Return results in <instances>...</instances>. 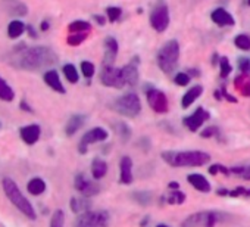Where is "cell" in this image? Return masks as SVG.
Masks as SVG:
<instances>
[{"label":"cell","instance_id":"cell-1","mask_svg":"<svg viewBox=\"0 0 250 227\" xmlns=\"http://www.w3.org/2000/svg\"><path fill=\"white\" fill-rule=\"evenodd\" d=\"M11 64L25 71H40L58 62L56 53L47 46H21L11 56Z\"/></svg>","mask_w":250,"mask_h":227},{"label":"cell","instance_id":"cell-2","mask_svg":"<svg viewBox=\"0 0 250 227\" xmlns=\"http://www.w3.org/2000/svg\"><path fill=\"white\" fill-rule=\"evenodd\" d=\"M162 158L172 167H202L210 161V155L202 151H168L162 152Z\"/></svg>","mask_w":250,"mask_h":227},{"label":"cell","instance_id":"cell-3","mask_svg":"<svg viewBox=\"0 0 250 227\" xmlns=\"http://www.w3.org/2000/svg\"><path fill=\"white\" fill-rule=\"evenodd\" d=\"M3 190H5V193H6V196L11 199V202L24 214V215H27L28 218H31V220H36L37 218V214H36V211H34V208H33V205L30 204V201L22 195V192L20 190V187L17 186V183L12 180V179H3Z\"/></svg>","mask_w":250,"mask_h":227},{"label":"cell","instance_id":"cell-4","mask_svg":"<svg viewBox=\"0 0 250 227\" xmlns=\"http://www.w3.org/2000/svg\"><path fill=\"white\" fill-rule=\"evenodd\" d=\"M178 58L180 45L177 40H169L158 52V65L165 74H171L178 65Z\"/></svg>","mask_w":250,"mask_h":227},{"label":"cell","instance_id":"cell-5","mask_svg":"<svg viewBox=\"0 0 250 227\" xmlns=\"http://www.w3.org/2000/svg\"><path fill=\"white\" fill-rule=\"evenodd\" d=\"M113 108L116 112L121 114V115L134 118L142 111V103H140L139 96L134 91H130V93H125L124 96L118 97L113 103Z\"/></svg>","mask_w":250,"mask_h":227},{"label":"cell","instance_id":"cell-6","mask_svg":"<svg viewBox=\"0 0 250 227\" xmlns=\"http://www.w3.org/2000/svg\"><path fill=\"white\" fill-rule=\"evenodd\" d=\"M109 214L106 211H85L78 214L74 221V227H107Z\"/></svg>","mask_w":250,"mask_h":227},{"label":"cell","instance_id":"cell-7","mask_svg":"<svg viewBox=\"0 0 250 227\" xmlns=\"http://www.w3.org/2000/svg\"><path fill=\"white\" fill-rule=\"evenodd\" d=\"M150 25L155 31L164 33L169 27V9L165 0H159L150 14Z\"/></svg>","mask_w":250,"mask_h":227},{"label":"cell","instance_id":"cell-8","mask_svg":"<svg viewBox=\"0 0 250 227\" xmlns=\"http://www.w3.org/2000/svg\"><path fill=\"white\" fill-rule=\"evenodd\" d=\"M216 220H218L216 212L202 211V212H196V214L188 215L183 221L181 227H215Z\"/></svg>","mask_w":250,"mask_h":227},{"label":"cell","instance_id":"cell-9","mask_svg":"<svg viewBox=\"0 0 250 227\" xmlns=\"http://www.w3.org/2000/svg\"><path fill=\"white\" fill-rule=\"evenodd\" d=\"M100 81L102 84L107 87H115V89H122L125 86L124 77H122V69L115 68V67H103L100 72Z\"/></svg>","mask_w":250,"mask_h":227},{"label":"cell","instance_id":"cell-10","mask_svg":"<svg viewBox=\"0 0 250 227\" xmlns=\"http://www.w3.org/2000/svg\"><path fill=\"white\" fill-rule=\"evenodd\" d=\"M147 102L156 114L168 112V99L164 91H161L158 89L147 90Z\"/></svg>","mask_w":250,"mask_h":227},{"label":"cell","instance_id":"cell-11","mask_svg":"<svg viewBox=\"0 0 250 227\" xmlns=\"http://www.w3.org/2000/svg\"><path fill=\"white\" fill-rule=\"evenodd\" d=\"M107 139V132L102 127H96V129H91L90 132H87L83 137H81V142L78 145V151L80 154H85L87 152V146L91 145V143H97V142H103Z\"/></svg>","mask_w":250,"mask_h":227},{"label":"cell","instance_id":"cell-12","mask_svg":"<svg viewBox=\"0 0 250 227\" xmlns=\"http://www.w3.org/2000/svg\"><path fill=\"white\" fill-rule=\"evenodd\" d=\"M74 186H75V189H77L80 193H83V196H87V198L94 196V195H97V193L100 192V186H99L97 183L91 182V180H90L87 176H84V174H78V176L75 177Z\"/></svg>","mask_w":250,"mask_h":227},{"label":"cell","instance_id":"cell-13","mask_svg":"<svg viewBox=\"0 0 250 227\" xmlns=\"http://www.w3.org/2000/svg\"><path fill=\"white\" fill-rule=\"evenodd\" d=\"M209 112L206 111V109H203V108H197L190 117H186L184 118V126L190 130V132H197L203 124H205V121H208L209 120Z\"/></svg>","mask_w":250,"mask_h":227},{"label":"cell","instance_id":"cell-14","mask_svg":"<svg viewBox=\"0 0 250 227\" xmlns=\"http://www.w3.org/2000/svg\"><path fill=\"white\" fill-rule=\"evenodd\" d=\"M104 58H103V65L104 67H110L116 58V53H118V42L113 39V37H107L104 40Z\"/></svg>","mask_w":250,"mask_h":227},{"label":"cell","instance_id":"cell-15","mask_svg":"<svg viewBox=\"0 0 250 227\" xmlns=\"http://www.w3.org/2000/svg\"><path fill=\"white\" fill-rule=\"evenodd\" d=\"M121 168V183L122 184H130L133 182V161L130 157H124L119 164Z\"/></svg>","mask_w":250,"mask_h":227},{"label":"cell","instance_id":"cell-16","mask_svg":"<svg viewBox=\"0 0 250 227\" xmlns=\"http://www.w3.org/2000/svg\"><path fill=\"white\" fill-rule=\"evenodd\" d=\"M20 133H21L22 140H24L27 145H34V143L40 139V133H42V130H40V126H37V124H31V126L22 127V129L20 130Z\"/></svg>","mask_w":250,"mask_h":227},{"label":"cell","instance_id":"cell-17","mask_svg":"<svg viewBox=\"0 0 250 227\" xmlns=\"http://www.w3.org/2000/svg\"><path fill=\"white\" fill-rule=\"evenodd\" d=\"M210 18H212V21H213L215 24H218V25H221V27H227V25H234V24H235L232 15H231L228 11L222 9V8L215 9V11L210 14Z\"/></svg>","mask_w":250,"mask_h":227},{"label":"cell","instance_id":"cell-18","mask_svg":"<svg viewBox=\"0 0 250 227\" xmlns=\"http://www.w3.org/2000/svg\"><path fill=\"white\" fill-rule=\"evenodd\" d=\"M43 78H44V83H46L50 89H53V90L58 91V93H65V89H63V84H62V81H61V77H59V74H58L55 69L46 71L44 75H43Z\"/></svg>","mask_w":250,"mask_h":227},{"label":"cell","instance_id":"cell-19","mask_svg":"<svg viewBox=\"0 0 250 227\" xmlns=\"http://www.w3.org/2000/svg\"><path fill=\"white\" fill-rule=\"evenodd\" d=\"M187 180H188V183H190L194 189H197L199 192H203V193L210 192V183H209L208 179L203 177L202 174H188V176H187Z\"/></svg>","mask_w":250,"mask_h":227},{"label":"cell","instance_id":"cell-20","mask_svg":"<svg viewBox=\"0 0 250 227\" xmlns=\"http://www.w3.org/2000/svg\"><path fill=\"white\" fill-rule=\"evenodd\" d=\"M122 77H124V81L125 84L128 86H136L139 83V69H137V65L134 64H128L122 68Z\"/></svg>","mask_w":250,"mask_h":227},{"label":"cell","instance_id":"cell-21","mask_svg":"<svg viewBox=\"0 0 250 227\" xmlns=\"http://www.w3.org/2000/svg\"><path fill=\"white\" fill-rule=\"evenodd\" d=\"M84 121H85V117L84 115H80V114H75V115H72L69 118V121L66 123V127H65L66 136H74L83 127Z\"/></svg>","mask_w":250,"mask_h":227},{"label":"cell","instance_id":"cell-22","mask_svg":"<svg viewBox=\"0 0 250 227\" xmlns=\"http://www.w3.org/2000/svg\"><path fill=\"white\" fill-rule=\"evenodd\" d=\"M203 93V87L202 86H194L191 87L190 90H187V93L183 96V100H181V105L184 109H187L191 103H194V100Z\"/></svg>","mask_w":250,"mask_h":227},{"label":"cell","instance_id":"cell-23","mask_svg":"<svg viewBox=\"0 0 250 227\" xmlns=\"http://www.w3.org/2000/svg\"><path fill=\"white\" fill-rule=\"evenodd\" d=\"M106 173H107V164L103 159H99V158L93 159V162H91V174H93V177L96 180H100V179H103L106 176Z\"/></svg>","mask_w":250,"mask_h":227},{"label":"cell","instance_id":"cell-24","mask_svg":"<svg viewBox=\"0 0 250 227\" xmlns=\"http://www.w3.org/2000/svg\"><path fill=\"white\" fill-rule=\"evenodd\" d=\"M88 208H90V201L87 199V196L71 199V209L75 214H83V212L88 211Z\"/></svg>","mask_w":250,"mask_h":227},{"label":"cell","instance_id":"cell-25","mask_svg":"<svg viewBox=\"0 0 250 227\" xmlns=\"http://www.w3.org/2000/svg\"><path fill=\"white\" fill-rule=\"evenodd\" d=\"M27 189H28V192H30L31 195L39 196V195H42V193L46 190V183H44L43 179L36 177V179H31V180L28 182Z\"/></svg>","mask_w":250,"mask_h":227},{"label":"cell","instance_id":"cell-26","mask_svg":"<svg viewBox=\"0 0 250 227\" xmlns=\"http://www.w3.org/2000/svg\"><path fill=\"white\" fill-rule=\"evenodd\" d=\"M235 89L240 90L243 96H250V77L249 75H238L234 81Z\"/></svg>","mask_w":250,"mask_h":227},{"label":"cell","instance_id":"cell-27","mask_svg":"<svg viewBox=\"0 0 250 227\" xmlns=\"http://www.w3.org/2000/svg\"><path fill=\"white\" fill-rule=\"evenodd\" d=\"M25 31V24L20 20H14L9 27H8V36L11 39H18L20 36H22Z\"/></svg>","mask_w":250,"mask_h":227},{"label":"cell","instance_id":"cell-28","mask_svg":"<svg viewBox=\"0 0 250 227\" xmlns=\"http://www.w3.org/2000/svg\"><path fill=\"white\" fill-rule=\"evenodd\" d=\"M15 97V93L14 90L11 89V86L0 77V99L5 100V102H12Z\"/></svg>","mask_w":250,"mask_h":227},{"label":"cell","instance_id":"cell-29","mask_svg":"<svg viewBox=\"0 0 250 227\" xmlns=\"http://www.w3.org/2000/svg\"><path fill=\"white\" fill-rule=\"evenodd\" d=\"M165 201H167V204H169V205H180V204H183V202L186 201V193L177 189V190H174V192H169V193L165 196Z\"/></svg>","mask_w":250,"mask_h":227},{"label":"cell","instance_id":"cell-30","mask_svg":"<svg viewBox=\"0 0 250 227\" xmlns=\"http://www.w3.org/2000/svg\"><path fill=\"white\" fill-rule=\"evenodd\" d=\"M113 129H115V132L121 136V139L124 140V142H127L128 139H130V136H131V129L125 124V123H122V121H119V123H115L113 124Z\"/></svg>","mask_w":250,"mask_h":227},{"label":"cell","instance_id":"cell-31","mask_svg":"<svg viewBox=\"0 0 250 227\" xmlns=\"http://www.w3.org/2000/svg\"><path fill=\"white\" fill-rule=\"evenodd\" d=\"M68 30L71 33H88L91 30V25L87 21H74L69 24Z\"/></svg>","mask_w":250,"mask_h":227},{"label":"cell","instance_id":"cell-32","mask_svg":"<svg viewBox=\"0 0 250 227\" xmlns=\"http://www.w3.org/2000/svg\"><path fill=\"white\" fill-rule=\"evenodd\" d=\"M131 198L139 205H143V206H146V205H149L152 202V193L147 192V190H145V192H134V193H131Z\"/></svg>","mask_w":250,"mask_h":227},{"label":"cell","instance_id":"cell-33","mask_svg":"<svg viewBox=\"0 0 250 227\" xmlns=\"http://www.w3.org/2000/svg\"><path fill=\"white\" fill-rule=\"evenodd\" d=\"M63 74H65V77H66V80L69 83H77L78 78H80L78 77V71H77V68L72 64H66L63 67Z\"/></svg>","mask_w":250,"mask_h":227},{"label":"cell","instance_id":"cell-34","mask_svg":"<svg viewBox=\"0 0 250 227\" xmlns=\"http://www.w3.org/2000/svg\"><path fill=\"white\" fill-rule=\"evenodd\" d=\"M234 45L241 50H250V37L246 34H238L234 39Z\"/></svg>","mask_w":250,"mask_h":227},{"label":"cell","instance_id":"cell-35","mask_svg":"<svg viewBox=\"0 0 250 227\" xmlns=\"http://www.w3.org/2000/svg\"><path fill=\"white\" fill-rule=\"evenodd\" d=\"M85 39H87V33H72V34L66 39V43H68L69 46H78V45H81Z\"/></svg>","mask_w":250,"mask_h":227},{"label":"cell","instance_id":"cell-36","mask_svg":"<svg viewBox=\"0 0 250 227\" xmlns=\"http://www.w3.org/2000/svg\"><path fill=\"white\" fill-rule=\"evenodd\" d=\"M63 223H65V214L63 211L58 209L50 220V227H63Z\"/></svg>","mask_w":250,"mask_h":227},{"label":"cell","instance_id":"cell-37","mask_svg":"<svg viewBox=\"0 0 250 227\" xmlns=\"http://www.w3.org/2000/svg\"><path fill=\"white\" fill-rule=\"evenodd\" d=\"M219 68H221V77H222V78H225V77L229 75V72H231V65H229L228 58H225V56L219 58Z\"/></svg>","mask_w":250,"mask_h":227},{"label":"cell","instance_id":"cell-38","mask_svg":"<svg viewBox=\"0 0 250 227\" xmlns=\"http://www.w3.org/2000/svg\"><path fill=\"white\" fill-rule=\"evenodd\" d=\"M27 12H28V9L24 3H15L11 6V14L14 17H24V15H27Z\"/></svg>","mask_w":250,"mask_h":227},{"label":"cell","instance_id":"cell-39","mask_svg":"<svg viewBox=\"0 0 250 227\" xmlns=\"http://www.w3.org/2000/svg\"><path fill=\"white\" fill-rule=\"evenodd\" d=\"M106 14H107L109 21H110V23H115V21L119 20L122 11H121V8H118V6H109V8L106 9Z\"/></svg>","mask_w":250,"mask_h":227},{"label":"cell","instance_id":"cell-40","mask_svg":"<svg viewBox=\"0 0 250 227\" xmlns=\"http://www.w3.org/2000/svg\"><path fill=\"white\" fill-rule=\"evenodd\" d=\"M81 71H83V75L85 78H91L94 75V65L88 61H83L81 62Z\"/></svg>","mask_w":250,"mask_h":227},{"label":"cell","instance_id":"cell-41","mask_svg":"<svg viewBox=\"0 0 250 227\" xmlns=\"http://www.w3.org/2000/svg\"><path fill=\"white\" fill-rule=\"evenodd\" d=\"M190 75L188 74H186V72H178L177 75H175V78H174V81H175V84H178V86H187L188 83H190Z\"/></svg>","mask_w":250,"mask_h":227},{"label":"cell","instance_id":"cell-42","mask_svg":"<svg viewBox=\"0 0 250 227\" xmlns=\"http://www.w3.org/2000/svg\"><path fill=\"white\" fill-rule=\"evenodd\" d=\"M228 196H232V198H237V196H250V189L237 187L234 190H228Z\"/></svg>","mask_w":250,"mask_h":227},{"label":"cell","instance_id":"cell-43","mask_svg":"<svg viewBox=\"0 0 250 227\" xmlns=\"http://www.w3.org/2000/svg\"><path fill=\"white\" fill-rule=\"evenodd\" d=\"M219 171H221L222 174H225V176L231 174V170H228V168H225V167H222V165H219V164H216V165H212V167H209V173H210L212 176L218 174Z\"/></svg>","mask_w":250,"mask_h":227},{"label":"cell","instance_id":"cell-44","mask_svg":"<svg viewBox=\"0 0 250 227\" xmlns=\"http://www.w3.org/2000/svg\"><path fill=\"white\" fill-rule=\"evenodd\" d=\"M200 136L202 137H205V139H208V137H218V129L216 127H213V126H210V127H208V129H205L202 133H200Z\"/></svg>","mask_w":250,"mask_h":227},{"label":"cell","instance_id":"cell-45","mask_svg":"<svg viewBox=\"0 0 250 227\" xmlns=\"http://www.w3.org/2000/svg\"><path fill=\"white\" fill-rule=\"evenodd\" d=\"M238 68L243 72H249L250 71V59L249 58H240L238 59Z\"/></svg>","mask_w":250,"mask_h":227},{"label":"cell","instance_id":"cell-46","mask_svg":"<svg viewBox=\"0 0 250 227\" xmlns=\"http://www.w3.org/2000/svg\"><path fill=\"white\" fill-rule=\"evenodd\" d=\"M240 176H241L244 180H250V165H247V167H241V173H240Z\"/></svg>","mask_w":250,"mask_h":227},{"label":"cell","instance_id":"cell-47","mask_svg":"<svg viewBox=\"0 0 250 227\" xmlns=\"http://www.w3.org/2000/svg\"><path fill=\"white\" fill-rule=\"evenodd\" d=\"M222 96H224L225 99H228L229 102H232V103H235V102H237V99H235L234 96H231V94H228V93L225 91V89H222Z\"/></svg>","mask_w":250,"mask_h":227},{"label":"cell","instance_id":"cell-48","mask_svg":"<svg viewBox=\"0 0 250 227\" xmlns=\"http://www.w3.org/2000/svg\"><path fill=\"white\" fill-rule=\"evenodd\" d=\"M94 20H96L99 24H102V25L104 24V20H103V17H100V15H96V17H94Z\"/></svg>","mask_w":250,"mask_h":227},{"label":"cell","instance_id":"cell-49","mask_svg":"<svg viewBox=\"0 0 250 227\" xmlns=\"http://www.w3.org/2000/svg\"><path fill=\"white\" fill-rule=\"evenodd\" d=\"M42 30H43V31H47V30H49V23H47V21L42 23Z\"/></svg>","mask_w":250,"mask_h":227},{"label":"cell","instance_id":"cell-50","mask_svg":"<svg viewBox=\"0 0 250 227\" xmlns=\"http://www.w3.org/2000/svg\"><path fill=\"white\" fill-rule=\"evenodd\" d=\"M28 33H30V36H31V37H34V39L37 37V34H36V31H34V28H33V27H28Z\"/></svg>","mask_w":250,"mask_h":227},{"label":"cell","instance_id":"cell-51","mask_svg":"<svg viewBox=\"0 0 250 227\" xmlns=\"http://www.w3.org/2000/svg\"><path fill=\"white\" fill-rule=\"evenodd\" d=\"M169 187H171V189H178L180 184H178L177 182H171V183H169Z\"/></svg>","mask_w":250,"mask_h":227},{"label":"cell","instance_id":"cell-52","mask_svg":"<svg viewBox=\"0 0 250 227\" xmlns=\"http://www.w3.org/2000/svg\"><path fill=\"white\" fill-rule=\"evenodd\" d=\"M188 75H190V77H191V75H199V71H197V69H190V71H188Z\"/></svg>","mask_w":250,"mask_h":227},{"label":"cell","instance_id":"cell-53","mask_svg":"<svg viewBox=\"0 0 250 227\" xmlns=\"http://www.w3.org/2000/svg\"><path fill=\"white\" fill-rule=\"evenodd\" d=\"M156 227H169V226H167V224H158Z\"/></svg>","mask_w":250,"mask_h":227},{"label":"cell","instance_id":"cell-54","mask_svg":"<svg viewBox=\"0 0 250 227\" xmlns=\"http://www.w3.org/2000/svg\"><path fill=\"white\" fill-rule=\"evenodd\" d=\"M247 5H249V6H250V0H247Z\"/></svg>","mask_w":250,"mask_h":227}]
</instances>
